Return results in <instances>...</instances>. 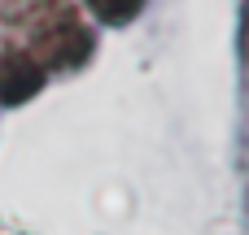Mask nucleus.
<instances>
[{
    "instance_id": "f257e3e1",
    "label": "nucleus",
    "mask_w": 249,
    "mask_h": 235,
    "mask_svg": "<svg viewBox=\"0 0 249 235\" xmlns=\"http://www.w3.org/2000/svg\"><path fill=\"white\" fill-rule=\"evenodd\" d=\"M92 9H96L105 22H127V17L140 9V0H92Z\"/></svg>"
}]
</instances>
